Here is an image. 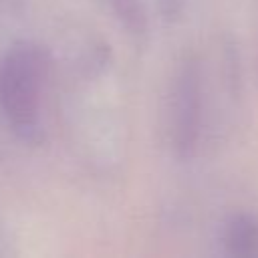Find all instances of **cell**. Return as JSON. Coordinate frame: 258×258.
<instances>
[{
  "label": "cell",
  "instance_id": "1",
  "mask_svg": "<svg viewBox=\"0 0 258 258\" xmlns=\"http://www.w3.org/2000/svg\"><path fill=\"white\" fill-rule=\"evenodd\" d=\"M46 81V54L32 42H18L0 58V113L26 141H36L42 133Z\"/></svg>",
  "mask_w": 258,
  "mask_h": 258
},
{
  "label": "cell",
  "instance_id": "2",
  "mask_svg": "<svg viewBox=\"0 0 258 258\" xmlns=\"http://www.w3.org/2000/svg\"><path fill=\"white\" fill-rule=\"evenodd\" d=\"M167 117L175 151L183 157L191 155L204 131V85L200 64L194 58L185 60L173 79Z\"/></svg>",
  "mask_w": 258,
  "mask_h": 258
},
{
  "label": "cell",
  "instance_id": "3",
  "mask_svg": "<svg viewBox=\"0 0 258 258\" xmlns=\"http://www.w3.org/2000/svg\"><path fill=\"white\" fill-rule=\"evenodd\" d=\"M224 254L234 258H258V218L252 214L232 216L222 232Z\"/></svg>",
  "mask_w": 258,
  "mask_h": 258
},
{
  "label": "cell",
  "instance_id": "4",
  "mask_svg": "<svg viewBox=\"0 0 258 258\" xmlns=\"http://www.w3.org/2000/svg\"><path fill=\"white\" fill-rule=\"evenodd\" d=\"M115 4V10L119 14V18L125 20V24L133 30H139L143 24V16H141V6L139 0H111Z\"/></svg>",
  "mask_w": 258,
  "mask_h": 258
}]
</instances>
